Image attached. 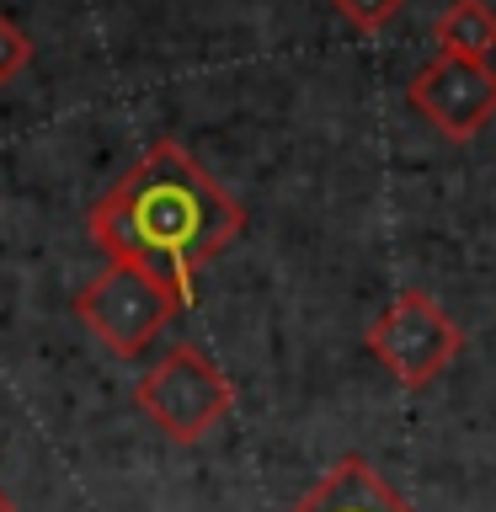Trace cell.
Listing matches in <instances>:
<instances>
[{"label": "cell", "mask_w": 496, "mask_h": 512, "mask_svg": "<svg viewBox=\"0 0 496 512\" xmlns=\"http://www.w3.org/2000/svg\"><path fill=\"white\" fill-rule=\"evenodd\" d=\"M107 262L155 272L176 299H192L198 272L246 230V208L208 176L176 139H155L86 214Z\"/></svg>", "instance_id": "cell-1"}, {"label": "cell", "mask_w": 496, "mask_h": 512, "mask_svg": "<svg viewBox=\"0 0 496 512\" xmlns=\"http://www.w3.org/2000/svg\"><path fill=\"white\" fill-rule=\"evenodd\" d=\"M134 406L171 443H203L235 406V384L198 342H176L150 374L134 384Z\"/></svg>", "instance_id": "cell-2"}, {"label": "cell", "mask_w": 496, "mask_h": 512, "mask_svg": "<svg viewBox=\"0 0 496 512\" xmlns=\"http://www.w3.org/2000/svg\"><path fill=\"white\" fill-rule=\"evenodd\" d=\"M176 310H182L176 288H166L155 272H144L134 262H107L75 294V320L112 358H139Z\"/></svg>", "instance_id": "cell-3"}, {"label": "cell", "mask_w": 496, "mask_h": 512, "mask_svg": "<svg viewBox=\"0 0 496 512\" xmlns=\"http://www.w3.org/2000/svg\"><path fill=\"white\" fill-rule=\"evenodd\" d=\"M363 342H368V352H374L384 368H390L395 384L422 390V384H432L448 363L459 358L464 331L443 315V304L432 299V294L406 288V294L390 299V310L368 326Z\"/></svg>", "instance_id": "cell-4"}, {"label": "cell", "mask_w": 496, "mask_h": 512, "mask_svg": "<svg viewBox=\"0 0 496 512\" xmlns=\"http://www.w3.org/2000/svg\"><path fill=\"white\" fill-rule=\"evenodd\" d=\"M411 107L438 128L443 139L470 144L496 118V70L486 59H454L438 54L411 80Z\"/></svg>", "instance_id": "cell-5"}, {"label": "cell", "mask_w": 496, "mask_h": 512, "mask_svg": "<svg viewBox=\"0 0 496 512\" xmlns=\"http://www.w3.org/2000/svg\"><path fill=\"white\" fill-rule=\"evenodd\" d=\"M288 512H416L363 454H342Z\"/></svg>", "instance_id": "cell-6"}, {"label": "cell", "mask_w": 496, "mask_h": 512, "mask_svg": "<svg viewBox=\"0 0 496 512\" xmlns=\"http://www.w3.org/2000/svg\"><path fill=\"white\" fill-rule=\"evenodd\" d=\"M438 54L454 59H491L496 54V11L486 0H454L438 16Z\"/></svg>", "instance_id": "cell-7"}, {"label": "cell", "mask_w": 496, "mask_h": 512, "mask_svg": "<svg viewBox=\"0 0 496 512\" xmlns=\"http://www.w3.org/2000/svg\"><path fill=\"white\" fill-rule=\"evenodd\" d=\"M27 64H32V38L11 22V16H0V86H11Z\"/></svg>", "instance_id": "cell-8"}, {"label": "cell", "mask_w": 496, "mask_h": 512, "mask_svg": "<svg viewBox=\"0 0 496 512\" xmlns=\"http://www.w3.org/2000/svg\"><path fill=\"white\" fill-rule=\"evenodd\" d=\"M331 6L342 11L352 27H363V32H379V27H390V22H395L406 0H331Z\"/></svg>", "instance_id": "cell-9"}, {"label": "cell", "mask_w": 496, "mask_h": 512, "mask_svg": "<svg viewBox=\"0 0 496 512\" xmlns=\"http://www.w3.org/2000/svg\"><path fill=\"white\" fill-rule=\"evenodd\" d=\"M0 512H11V502H6V491H0Z\"/></svg>", "instance_id": "cell-10"}]
</instances>
